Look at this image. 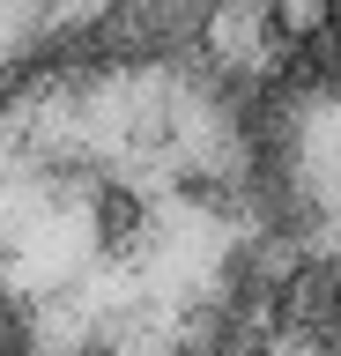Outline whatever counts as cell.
<instances>
[{
  "label": "cell",
  "mask_w": 341,
  "mask_h": 356,
  "mask_svg": "<svg viewBox=\"0 0 341 356\" xmlns=\"http://www.w3.org/2000/svg\"><path fill=\"white\" fill-rule=\"evenodd\" d=\"M252 238V141L185 67H60L0 104V305L45 356H185Z\"/></svg>",
  "instance_id": "cell-1"
},
{
  "label": "cell",
  "mask_w": 341,
  "mask_h": 356,
  "mask_svg": "<svg viewBox=\"0 0 341 356\" xmlns=\"http://www.w3.org/2000/svg\"><path fill=\"white\" fill-rule=\"evenodd\" d=\"M326 8H334V0H282V30H290V38H312L319 22H326Z\"/></svg>",
  "instance_id": "cell-6"
},
{
  "label": "cell",
  "mask_w": 341,
  "mask_h": 356,
  "mask_svg": "<svg viewBox=\"0 0 341 356\" xmlns=\"http://www.w3.org/2000/svg\"><path fill=\"white\" fill-rule=\"evenodd\" d=\"M201 30H208V52L230 74H267L274 67V22L260 15V0H215Z\"/></svg>",
  "instance_id": "cell-4"
},
{
  "label": "cell",
  "mask_w": 341,
  "mask_h": 356,
  "mask_svg": "<svg viewBox=\"0 0 341 356\" xmlns=\"http://www.w3.org/2000/svg\"><path fill=\"white\" fill-rule=\"evenodd\" d=\"M290 186L304 200L319 252L341 267V89L297 104V134H290Z\"/></svg>",
  "instance_id": "cell-2"
},
{
  "label": "cell",
  "mask_w": 341,
  "mask_h": 356,
  "mask_svg": "<svg viewBox=\"0 0 341 356\" xmlns=\"http://www.w3.org/2000/svg\"><path fill=\"white\" fill-rule=\"evenodd\" d=\"M267 356H341V349H326V341H312V334H282Z\"/></svg>",
  "instance_id": "cell-7"
},
{
  "label": "cell",
  "mask_w": 341,
  "mask_h": 356,
  "mask_svg": "<svg viewBox=\"0 0 341 356\" xmlns=\"http://www.w3.org/2000/svg\"><path fill=\"white\" fill-rule=\"evenodd\" d=\"M178 22H208V0H149V30H178Z\"/></svg>",
  "instance_id": "cell-5"
},
{
  "label": "cell",
  "mask_w": 341,
  "mask_h": 356,
  "mask_svg": "<svg viewBox=\"0 0 341 356\" xmlns=\"http://www.w3.org/2000/svg\"><path fill=\"white\" fill-rule=\"evenodd\" d=\"M112 0H0V82H15L38 52L90 30Z\"/></svg>",
  "instance_id": "cell-3"
},
{
  "label": "cell",
  "mask_w": 341,
  "mask_h": 356,
  "mask_svg": "<svg viewBox=\"0 0 341 356\" xmlns=\"http://www.w3.org/2000/svg\"><path fill=\"white\" fill-rule=\"evenodd\" d=\"M334 22H341V0H334Z\"/></svg>",
  "instance_id": "cell-8"
}]
</instances>
